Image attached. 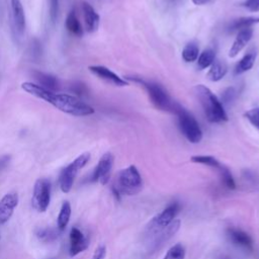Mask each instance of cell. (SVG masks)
<instances>
[{"mask_svg":"<svg viewBox=\"0 0 259 259\" xmlns=\"http://www.w3.org/2000/svg\"><path fill=\"white\" fill-rule=\"evenodd\" d=\"M143 189V179L135 165L121 169L115 176L112 191L119 198L121 195H136Z\"/></svg>","mask_w":259,"mask_h":259,"instance_id":"obj_1","label":"cell"},{"mask_svg":"<svg viewBox=\"0 0 259 259\" xmlns=\"http://www.w3.org/2000/svg\"><path fill=\"white\" fill-rule=\"evenodd\" d=\"M46 102L73 116H86L94 113V108L92 106L85 103L78 97L70 94L50 92Z\"/></svg>","mask_w":259,"mask_h":259,"instance_id":"obj_2","label":"cell"},{"mask_svg":"<svg viewBox=\"0 0 259 259\" xmlns=\"http://www.w3.org/2000/svg\"><path fill=\"white\" fill-rule=\"evenodd\" d=\"M194 91L208 121L218 123L228 120V115L222 102L209 88L198 84L194 87Z\"/></svg>","mask_w":259,"mask_h":259,"instance_id":"obj_3","label":"cell"},{"mask_svg":"<svg viewBox=\"0 0 259 259\" xmlns=\"http://www.w3.org/2000/svg\"><path fill=\"white\" fill-rule=\"evenodd\" d=\"M126 79L141 84L147 90L150 100L155 105V107H157L160 110L174 112V109H175L177 103H175L170 98L169 94L167 93V91L164 89L163 86H161L160 84H158L156 82L145 81L144 79L139 78V77H134V78L126 77Z\"/></svg>","mask_w":259,"mask_h":259,"instance_id":"obj_4","label":"cell"},{"mask_svg":"<svg viewBox=\"0 0 259 259\" xmlns=\"http://www.w3.org/2000/svg\"><path fill=\"white\" fill-rule=\"evenodd\" d=\"M174 112L178 118L179 128L186 140L191 144H198L202 140V131L195 117L179 104L176 105Z\"/></svg>","mask_w":259,"mask_h":259,"instance_id":"obj_5","label":"cell"},{"mask_svg":"<svg viewBox=\"0 0 259 259\" xmlns=\"http://www.w3.org/2000/svg\"><path fill=\"white\" fill-rule=\"evenodd\" d=\"M89 160L90 154L83 153L62 170L59 177V185L64 193H68L71 190L78 172L89 162Z\"/></svg>","mask_w":259,"mask_h":259,"instance_id":"obj_6","label":"cell"},{"mask_svg":"<svg viewBox=\"0 0 259 259\" xmlns=\"http://www.w3.org/2000/svg\"><path fill=\"white\" fill-rule=\"evenodd\" d=\"M51 182L47 178H39L35 181L32 192V206L40 212L48 209L51 201Z\"/></svg>","mask_w":259,"mask_h":259,"instance_id":"obj_7","label":"cell"},{"mask_svg":"<svg viewBox=\"0 0 259 259\" xmlns=\"http://www.w3.org/2000/svg\"><path fill=\"white\" fill-rule=\"evenodd\" d=\"M113 155L110 152H107L101 156L99 159L93 173L91 176L92 182H99L102 185H105L108 183L112 166H113Z\"/></svg>","mask_w":259,"mask_h":259,"instance_id":"obj_8","label":"cell"},{"mask_svg":"<svg viewBox=\"0 0 259 259\" xmlns=\"http://www.w3.org/2000/svg\"><path fill=\"white\" fill-rule=\"evenodd\" d=\"M181 206L179 202L174 201L168 204L161 212L156 214L151 221V228L165 229L167 228L179 213Z\"/></svg>","mask_w":259,"mask_h":259,"instance_id":"obj_9","label":"cell"},{"mask_svg":"<svg viewBox=\"0 0 259 259\" xmlns=\"http://www.w3.org/2000/svg\"><path fill=\"white\" fill-rule=\"evenodd\" d=\"M89 71L94 74L95 76H97L99 79L112 84L114 86H118V87H123L128 85L127 81H125V79L119 77L118 75H116L114 72H112L110 69H108L105 66H90Z\"/></svg>","mask_w":259,"mask_h":259,"instance_id":"obj_10","label":"cell"},{"mask_svg":"<svg viewBox=\"0 0 259 259\" xmlns=\"http://www.w3.org/2000/svg\"><path fill=\"white\" fill-rule=\"evenodd\" d=\"M18 201L19 198L16 192H8L2 197L0 200V225H4L9 221Z\"/></svg>","mask_w":259,"mask_h":259,"instance_id":"obj_11","label":"cell"},{"mask_svg":"<svg viewBox=\"0 0 259 259\" xmlns=\"http://www.w3.org/2000/svg\"><path fill=\"white\" fill-rule=\"evenodd\" d=\"M89 246L88 238L76 227H73L70 232V249L69 254L71 257L78 255L85 251Z\"/></svg>","mask_w":259,"mask_h":259,"instance_id":"obj_12","label":"cell"},{"mask_svg":"<svg viewBox=\"0 0 259 259\" xmlns=\"http://www.w3.org/2000/svg\"><path fill=\"white\" fill-rule=\"evenodd\" d=\"M11 18L16 33L21 35L25 28V15L20 0H10Z\"/></svg>","mask_w":259,"mask_h":259,"instance_id":"obj_13","label":"cell"},{"mask_svg":"<svg viewBox=\"0 0 259 259\" xmlns=\"http://www.w3.org/2000/svg\"><path fill=\"white\" fill-rule=\"evenodd\" d=\"M227 236L231 242H233V244L250 251L253 250V240L243 230L237 228H229L227 229Z\"/></svg>","mask_w":259,"mask_h":259,"instance_id":"obj_14","label":"cell"},{"mask_svg":"<svg viewBox=\"0 0 259 259\" xmlns=\"http://www.w3.org/2000/svg\"><path fill=\"white\" fill-rule=\"evenodd\" d=\"M81 9L83 13L85 28L88 32H93L98 28L99 25V15L95 11V9L88 3V2H82L81 3Z\"/></svg>","mask_w":259,"mask_h":259,"instance_id":"obj_15","label":"cell"},{"mask_svg":"<svg viewBox=\"0 0 259 259\" xmlns=\"http://www.w3.org/2000/svg\"><path fill=\"white\" fill-rule=\"evenodd\" d=\"M252 36H253L252 28H246V29L240 30L229 51V57L235 58L245 48V46L251 40Z\"/></svg>","mask_w":259,"mask_h":259,"instance_id":"obj_16","label":"cell"},{"mask_svg":"<svg viewBox=\"0 0 259 259\" xmlns=\"http://www.w3.org/2000/svg\"><path fill=\"white\" fill-rule=\"evenodd\" d=\"M33 77L37 81V84L40 85L41 87L46 88L47 90L55 92L59 88L58 79L51 74L35 71V72H33Z\"/></svg>","mask_w":259,"mask_h":259,"instance_id":"obj_17","label":"cell"},{"mask_svg":"<svg viewBox=\"0 0 259 259\" xmlns=\"http://www.w3.org/2000/svg\"><path fill=\"white\" fill-rule=\"evenodd\" d=\"M228 72V67L225 62L221 60H214V62L211 64L210 69L207 73V78L212 81L217 82L222 80Z\"/></svg>","mask_w":259,"mask_h":259,"instance_id":"obj_18","label":"cell"},{"mask_svg":"<svg viewBox=\"0 0 259 259\" xmlns=\"http://www.w3.org/2000/svg\"><path fill=\"white\" fill-rule=\"evenodd\" d=\"M65 25L70 33L76 36H81L83 34V28L75 10H71L69 12L65 21Z\"/></svg>","mask_w":259,"mask_h":259,"instance_id":"obj_19","label":"cell"},{"mask_svg":"<svg viewBox=\"0 0 259 259\" xmlns=\"http://www.w3.org/2000/svg\"><path fill=\"white\" fill-rule=\"evenodd\" d=\"M256 61V53L250 52L246 54L236 65L235 67V74L241 75L247 71H249L255 64Z\"/></svg>","mask_w":259,"mask_h":259,"instance_id":"obj_20","label":"cell"},{"mask_svg":"<svg viewBox=\"0 0 259 259\" xmlns=\"http://www.w3.org/2000/svg\"><path fill=\"white\" fill-rule=\"evenodd\" d=\"M259 22V17H252V16H249V17H240V18H237V19H234L230 26H229V29L231 31H234V30H242V29H246V28H251L254 24L258 23Z\"/></svg>","mask_w":259,"mask_h":259,"instance_id":"obj_21","label":"cell"},{"mask_svg":"<svg viewBox=\"0 0 259 259\" xmlns=\"http://www.w3.org/2000/svg\"><path fill=\"white\" fill-rule=\"evenodd\" d=\"M70 217H71V204L69 201H64L62 204V207L60 209L59 215H58V220H57V228L60 231H64L66 229V227L69 224L70 221Z\"/></svg>","mask_w":259,"mask_h":259,"instance_id":"obj_22","label":"cell"},{"mask_svg":"<svg viewBox=\"0 0 259 259\" xmlns=\"http://www.w3.org/2000/svg\"><path fill=\"white\" fill-rule=\"evenodd\" d=\"M62 233V231H60L58 228L57 229H52V228H39L35 230V236L38 238V240L42 241V242H53L56 239H58V237L60 236V234Z\"/></svg>","mask_w":259,"mask_h":259,"instance_id":"obj_23","label":"cell"},{"mask_svg":"<svg viewBox=\"0 0 259 259\" xmlns=\"http://www.w3.org/2000/svg\"><path fill=\"white\" fill-rule=\"evenodd\" d=\"M215 60V52L213 49L208 48L206 50H204L197 58V67L200 70L206 69L208 67L211 66V64L214 62Z\"/></svg>","mask_w":259,"mask_h":259,"instance_id":"obj_24","label":"cell"},{"mask_svg":"<svg viewBox=\"0 0 259 259\" xmlns=\"http://www.w3.org/2000/svg\"><path fill=\"white\" fill-rule=\"evenodd\" d=\"M198 54H199L198 46L195 42L191 41V42H188L184 47V49L182 51V59L186 63H192L197 60Z\"/></svg>","mask_w":259,"mask_h":259,"instance_id":"obj_25","label":"cell"},{"mask_svg":"<svg viewBox=\"0 0 259 259\" xmlns=\"http://www.w3.org/2000/svg\"><path fill=\"white\" fill-rule=\"evenodd\" d=\"M190 160L193 163L202 164V165L212 167L215 169H219L220 166L222 165L217 158H214L213 156H208V155H195V156H192L190 158Z\"/></svg>","mask_w":259,"mask_h":259,"instance_id":"obj_26","label":"cell"},{"mask_svg":"<svg viewBox=\"0 0 259 259\" xmlns=\"http://www.w3.org/2000/svg\"><path fill=\"white\" fill-rule=\"evenodd\" d=\"M218 170L220 172V175H221V178H222V181H223L224 185L229 189H235L236 188V183H235L234 177H233L231 171L229 170V168L224 166V165H221Z\"/></svg>","mask_w":259,"mask_h":259,"instance_id":"obj_27","label":"cell"},{"mask_svg":"<svg viewBox=\"0 0 259 259\" xmlns=\"http://www.w3.org/2000/svg\"><path fill=\"white\" fill-rule=\"evenodd\" d=\"M185 254L186 251L184 246L180 243H177L167 251L163 259H184Z\"/></svg>","mask_w":259,"mask_h":259,"instance_id":"obj_28","label":"cell"},{"mask_svg":"<svg viewBox=\"0 0 259 259\" xmlns=\"http://www.w3.org/2000/svg\"><path fill=\"white\" fill-rule=\"evenodd\" d=\"M244 115L249 120V122L259 131V107L249 109L245 112Z\"/></svg>","mask_w":259,"mask_h":259,"instance_id":"obj_29","label":"cell"},{"mask_svg":"<svg viewBox=\"0 0 259 259\" xmlns=\"http://www.w3.org/2000/svg\"><path fill=\"white\" fill-rule=\"evenodd\" d=\"M59 9V0H49V16L53 23H55L58 19Z\"/></svg>","mask_w":259,"mask_h":259,"instance_id":"obj_30","label":"cell"},{"mask_svg":"<svg viewBox=\"0 0 259 259\" xmlns=\"http://www.w3.org/2000/svg\"><path fill=\"white\" fill-rule=\"evenodd\" d=\"M243 5L249 11H252V12L259 11V0H245Z\"/></svg>","mask_w":259,"mask_h":259,"instance_id":"obj_31","label":"cell"},{"mask_svg":"<svg viewBox=\"0 0 259 259\" xmlns=\"http://www.w3.org/2000/svg\"><path fill=\"white\" fill-rule=\"evenodd\" d=\"M106 255V247L104 245H100L96 248L92 259H104Z\"/></svg>","mask_w":259,"mask_h":259,"instance_id":"obj_32","label":"cell"},{"mask_svg":"<svg viewBox=\"0 0 259 259\" xmlns=\"http://www.w3.org/2000/svg\"><path fill=\"white\" fill-rule=\"evenodd\" d=\"M235 94H236V91L234 88H228L223 94L224 102H230L231 100H233L235 97Z\"/></svg>","mask_w":259,"mask_h":259,"instance_id":"obj_33","label":"cell"},{"mask_svg":"<svg viewBox=\"0 0 259 259\" xmlns=\"http://www.w3.org/2000/svg\"><path fill=\"white\" fill-rule=\"evenodd\" d=\"M211 0H192V3L195 5H205L209 3Z\"/></svg>","mask_w":259,"mask_h":259,"instance_id":"obj_34","label":"cell"}]
</instances>
